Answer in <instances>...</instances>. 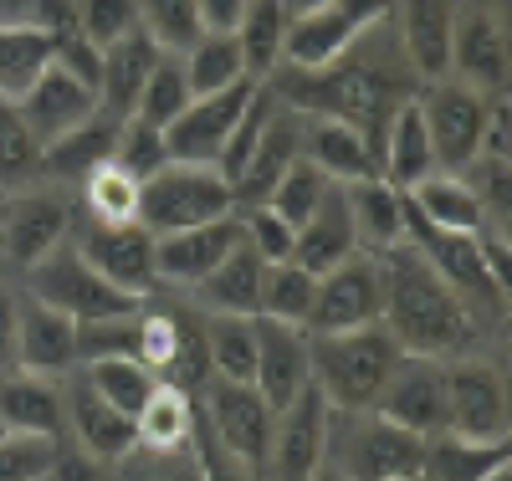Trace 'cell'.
<instances>
[{
	"label": "cell",
	"instance_id": "8",
	"mask_svg": "<svg viewBox=\"0 0 512 481\" xmlns=\"http://www.w3.org/2000/svg\"><path fill=\"white\" fill-rule=\"evenodd\" d=\"M328 446H333V405L323 400L318 384H303L292 395V405L277 410L272 425V481H313L328 466Z\"/></svg>",
	"mask_w": 512,
	"mask_h": 481
},
{
	"label": "cell",
	"instance_id": "3",
	"mask_svg": "<svg viewBox=\"0 0 512 481\" xmlns=\"http://www.w3.org/2000/svg\"><path fill=\"white\" fill-rule=\"evenodd\" d=\"M395 364H400V343L384 333V323L344 328V333H308V374L333 410H354V415L374 410Z\"/></svg>",
	"mask_w": 512,
	"mask_h": 481
},
{
	"label": "cell",
	"instance_id": "50",
	"mask_svg": "<svg viewBox=\"0 0 512 481\" xmlns=\"http://www.w3.org/2000/svg\"><path fill=\"white\" fill-rule=\"evenodd\" d=\"M52 461H57V441H47V435L0 430V481H47Z\"/></svg>",
	"mask_w": 512,
	"mask_h": 481
},
{
	"label": "cell",
	"instance_id": "60",
	"mask_svg": "<svg viewBox=\"0 0 512 481\" xmlns=\"http://www.w3.org/2000/svg\"><path fill=\"white\" fill-rule=\"evenodd\" d=\"M323 6H333V0H282L287 21H292V16H308V11H323Z\"/></svg>",
	"mask_w": 512,
	"mask_h": 481
},
{
	"label": "cell",
	"instance_id": "42",
	"mask_svg": "<svg viewBox=\"0 0 512 481\" xmlns=\"http://www.w3.org/2000/svg\"><path fill=\"white\" fill-rule=\"evenodd\" d=\"M139 180L123 164L103 159L93 174H82V195H88V215L93 226H128L139 221Z\"/></svg>",
	"mask_w": 512,
	"mask_h": 481
},
{
	"label": "cell",
	"instance_id": "27",
	"mask_svg": "<svg viewBox=\"0 0 512 481\" xmlns=\"http://www.w3.org/2000/svg\"><path fill=\"white\" fill-rule=\"evenodd\" d=\"M262 287H267V261L246 236L231 246V256L216 272H205L195 282L200 302L210 313H231V318H256L262 313Z\"/></svg>",
	"mask_w": 512,
	"mask_h": 481
},
{
	"label": "cell",
	"instance_id": "40",
	"mask_svg": "<svg viewBox=\"0 0 512 481\" xmlns=\"http://www.w3.org/2000/svg\"><path fill=\"white\" fill-rule=\"evenodd\" d=\"M241 77H251V72H246V57H241V47H236L231 31H205L195 47H190V57H185L190 98L221 93V87H231V82H241Z\"/></svg>",
	"mask_w": 512,
	"mask_h": 481
},
{
	"label": "cell",
	"instance_id": "30",
	"mask_svg": "<svg viewBox=\"0 0 512 481\" xmlns=\"http://www.w3.org/2000/svg\"><path fill=\"white\" fill-rule=\"evenodd\" d=\"M405 205L420 215L425 226H436V231H482L487 226V210L477 200V190L461 180V174H425V180L415 190H405Z\"/></svg>",
	"mask_w": 512,
	"mask_h": 481
},
{
	"label": "cell",
	"instance_id": "18",
	"mask_svg": "<svg viewBox=\"0 0 512 481\" xmlns=\"http://www.w3.org/2000/svg\"><path fill=\"white\" fill-rule=\"evenodd\" d=\"M303 384H313V374H308V333L256 313V389H262V400L272 410H282V405H292V395Z\"/></svg>",
	"mask_w": 512,
	"mask_h": 481
},
{
	"label": "cell",
	"instance_id": "41",
	"mask_svg": "<svg viewBox=\"0 0 512 481\" xmlns=\"http://www.w3.org/2000/svg\"><path fill=\"white\" fill-rule=\"evenodd\" d=\"M236 47L246 57V72H272L277 57H282V36H287V11L282 0H246V11L236 21Z\"/></svg>",
	"mask_w": 512,
	"mask_h": 481
},
{
	"label": "cell",
	"instance_id": "15",
	"mask_svg": "<svg viewBox=\"0 0 512 481\" xmlns=\"http://www.w3.org/2000/svg\"><path fill=\"white\" fill-rule=\"evenodd\" d=\"M384 308V287H379V267L369 251H354L349 261H338L333 272L318 277V302L303 333H344V328H369L379 323Z\"/></svg>",
	"mask_w": 512,
	"mask_h": 481
},
{
	"label": "cell",
	"instance_id": "45",
	"mask_svg": "<svg viewBox=\"0 0 512 481\" xmlns=\"http://www.w3.org/2000/svg\"><path fill=\"white\" fill-rule=\"evenodd\" d=\"M333 190V180H328V174L303 154V159H292L287 169H282V180L272 185V195H267V210H277L282 215V221L297 231V226H303L308 221V215L323 205V195Z\"/></svg>",
	"mask_w": 512,
	"mask_h": 481
},
{
	"label": "cell",
	"instance_id": "7",
	"mask_svg": "<svg viewBox=\"0 0 512 481\" xmlns=\"http://www.w3.org/2000/svg\"><path fill=\"white\" fill-rule=\"evenodd\" d=\"M405 236L420 241L415 251L441 272V282L466 302V308H477V302H482V308H492V313L507 308V282L492 272V261H487L477 231L472 236H466V231H436V226H425L420 215L405 205Z\"/></svg>",
	"mask_w": 512,
	"mask_h": 481
},
{
	"label": "cell",
	"instance_id": "36",
	"mask_svg": "<svg viewBox=\"0 0 512 481\" xmlns=\"http://www.w3.org/2000/svg\"><path fill=\"white\" fill-rule=\"evenodd\" d=\"M139 446H149V451H185L190 446V435H195V395L190 389H180V384H164L159 379V389L149 395V405L139 410Z\"/></svg>",
	"mask_w": 512,
	"mask_h": 481
},
{
	"label": "cell",
	"instance_id": "62",
	"mask_svg": "<svg viewBox=\"0 0 512 481\" xmlns=\"http://www.w3.org/2000/svg\"><path fill=\"white\" fill-rule=\"evenodd\" d=\"M0 215H6V200H0Z\"/></svg>",
	"mask_w": 512,
	"mask_h": 481
},
{
	"label": "cell",
	"instance_id": "38",
	"mask_svg": "<svg viewBox=\"0 0 512 481\" xmlns=\"http://www.w3.org/2000/svg\"><path fill=\"white\" fill-rule=\"evenodd\" d=\"M205 348H210V379L256 384V318L210 313V323H205Z\"/></svg>",
	"mask_w": 512,
	"mask_h": 481
},
{
	"label": "cell",
	"instance_id": "57",
	"mask_svg": "<svg viewBox=\"0 0 512 481\" xmlns=\"http://www.w3.org/2000/svg\"><path fill=\"white\" fill-rule=\"evenodd\" d=\"M47 481H103V466H98V456H88V451H67V456L57 451Z\"/></svg>",
	"mask_w": 512,
	"mask_h": 481
},
{
	"label": "cell",
	"instance_id": "25",
	"mask_svg": "<svg viewBox=\"0 0 512 481\" xmlns=\"http://www.w3.org/2000/svg\"><path fill=\"white\" fill-rule=\"evenodd\" d=\"M21 374H62L77 364V323L41 297H21Z\"/></svg>",
	"mask_w": 512,
	"mask_h": 481
},
{
	"label": "cell",
	"instance_id": "14",
	"mask_svg": "<svg viewBox=\"0 0 512 481\" xmlns=\"http://www.w3.org/2000/svg\"><path fill=\"white\" fill-rule=\"evenodd\" d=\"M420 466H425V441L374 410H364V420L349 425L344 451H338V471L349 481H415Z\"/></svg>",
	"mask_w": 512,
	"mask_h": 481
},
{
	"label": "cell",
	"instance_id": "11",
	"mask_svg": "<svg viewBox=\"0 0 512 481\" xmlns=\"http://www.w3.org/2000/svg\"><path fill=\"white\" fill-rule=\"evenodd\" d=\"M420 113H425V128H431V149H436L441 169L456 174L482 154L487 118H492L487 93H477V87H466V82H436L431 93L420 98Z\"/></svg>",
	"mask_w": 512,
	"mask_h": 481
},
{
	"label": "cell",
	"instance_id": "9",
	"mask_svg": "<svg viewBox=\"0 0 512 481\" xmlns=\"http://www.w3.org/2000/svg\"><path fill=\"white\" fill-rule=\"evenodd\" d=\"M395 0H333L323 11L292 16L287 36H282V57L287 67H328L338 57H349V47L374 26L390 16Z\"/></svg>",
	"mask_w": 512,
	"mask_h": 481
},
{
	"label": "cell",
	"instance_id": "56",
	"mask_svg": "<svg viewBox=\"0 0 512 481\" xmlns=\"http://www.w3.org/2000/svg\"><path fill=\"white\" fill-rule=\"evenodd\" d=\"M16 292L0 287V379L21 369V308Z\"/></svg>",
	"mask_w": 512,
	"mask_h": 481
},
{
	"label": "cell",
	"instance_id": "16",
	"mask_svg": "<svg viewBox=\"0 0 512 481\" xmlns=\"http://www.w3.org/2000/svg\"><path fill=\"white\" fill-rule=\"evenodd\" d=\"M241 215H221V221H205V226H185V231H169L154 236V277L159 282H185L195 287L205 272H216L221 261L231 256V246L241 241Z\"/></svg>",
	"mask_w": 512,
	"mask_h": 481
},
{
	"label": "cell",
	"instance_id": "52",
	"mask_svg": "<svg viewBox=\"0 0 512 481\" xmlns=\"http://www.w3.org/2000/svg\"><path fill=\"white\" fill-rule=\"evenodd\" d=\"M267 118H272V98H267V87H256V98H251V103H246V113L236 118L231 139H226V149H221V159H216V169H221V180H226V185H236V180H241V169H246V159H251L256 139H262Z\"/></svg>",
	"mask_w": 512,
	"mask_h": 481
},
{
	"label": "cell",
	"instance_id": "5",
	"mask_svg": "<svg viewBox=\"0 0 512 481\" xmlns=\"http://www.w3.org/2000/svg\"><path fill=\"white\" fill-rule=\"evenodd\" d=\"M236 195L221 180V169L210 164H164L154 180H144L139 190V226L154 236L185 231V226H205L231 215Z\"/></svg>",
	"mask_w": 512,
	"mask_h": 481
},
{
	"label": "cell",
	"instance_id": "43",
	"mask_svg": "<svg viewBox=\"0 0 512 481\" xmlns=\"http://www.w3.org/2000/svg\"><path fill=\"white\" fill-rule=\"evenodd\" d=\"M313 302H318V277L297 261H277L267 267V287H262V318L292 323V328H308L313 318Z\"/></svg>",
	"mask_w": 512,
	"mask_h": 481
},
{
	"label": "cell",
	"instance_id": "24",
	"mask_svg": "<svg viewBox=\"0 0 512 481\" xmlns=\"http://www.w3.org/2000/svg\"><path fill=\"white\" fill-rule=\"evenodd\" d=\"M436 149H431V128H425L420 103H395L390 123H384V144H379V180H390L400 195L415 190L425 174H436Z\"/></svg>",
	"mask_w": 512,
	"mask_h": 481
},
{
	"label": "cell",
	"instance_id": "51",
	"mask_svg": "<svg viewBox=\"0 0 512 481\" xmlns=\"http://www.w3.org/2000/svg\"><path fill=\"white\" fill-rule=\"evenodd\" d=\"M77 26L93 47H113L128 31H139V0H77Z\"/></svg>",
	"mask_w": 512,
	"mask_h": 481
},
{
	"label": "cell",
	"instance_id": "53",
	"mask_svg": "<svg viewBox=\"0 0 512 481\" xmlns=\"http://www.w3.org/2000/svg\"><path fill=\"white\" fill-rule=\"evenodd\" d=\"M241 231H246V241L262 251V261L267 267H277V261H292V226L282 221L277 210H267V205H251L246 215H241Z\"/></svg>",
	"mask_w": 512,
	"mask_h": 481
},
{
	"label": "cell",
	"instance_id": "29",
	"mask_svg": "<svg viewBox=\"0 0 512 481\" xmlns=\"http://www.w3.org/2000/svg\"><path fill=\"white\" fill-rule=\"evenodd\" d=\"M292 159H303V118L297 113H272L267 128H262V139H256V149H251V159H246V169H241V180L231 185V195L246 200V205H267L272 185L282 180V169Z\"/></svg>",
	"mask_w": 512,
	"mask_h": 481
},
{
	"label": "cell",
	"instance_id": "58",
	"mask_svg": "<svg viewBox=\"0 0 512 481\" xmlns=\"http://www.w3.org/2000/svg\"><path fill=\"white\" fill-rule=\"evenodd\" d=\"M195 11H200V26L205 31H236L246 0H195Z\"/></svg>",
	"mask_w": 512,
	"mask_h": 481
},
{
	"label": "cell",
	"instance_id": "47",
	"mask_svg": "<svg viewBox=\"0 0 512 481\" xmlns=\"http://www.w3.org/2000/svg\"><path fill=\"white\" fill-rule=\"evenodd\" d=\"M139 21H144V31L159 41L164 52H190L195 41L205 36L195 0H139Z\"/></svg>",
	"mask_w": 512,
	"mask_h": 481
},
{
	"label": "cell",
	"instance_id": "48",
	"mask_svg": "<svg viewBox=\"0 0 512 481\" xmlns=\"http://www.w3.org/2000/svg\"><path fill=\"white\" fill-rule=\"evenodd\" d=\"M185 103H190V82H185V67L180 62H169V57H159V67L149 72V82H144V93H139V108H134V118H144V123H175L180 113H185Z\"/></svg>",
	"mask_w": 512,
	"mask_h": 481
},
{
	"label": "cell",
	"instance_id": "63",
	"mask_svg": "<svg viewBox=\"0 0 512 481\" xmlns=\"http://www.w3.org/2000/svg\"><path fill=\"white\" fill-rule=\"evenodd\" d=\"M415 481H420V476H415Z\"/></svg>",
	"mask_w": 512,
	"mask_h": 481
},
{
	"label": "cell",
	"instance_id": "39",
	"mask_svg": "<svg viewBox=\"0 0 512 481\" xmlns=\"http://www.w3.org/2000/svg\"><path fill=\"white\" fill-rule=\"evenodd\" d=\"M82 379H88L98 395L128 420H139V410L159 389V374L144 369L139 359H93V364H82Z\"/></svg>",
	"mask_w": 512,
	"mask_h": 481
},
{
	"label": "cell",
	"instance_id": "26",
	"mask_svg": "<svg viewBox=\"0 0 512 481\" xmlns=\"http://www.w3.org/2000/svg\"><path fill=\"white\" fill-rule=\"evenodd\" d=\"M451 0H400V47L425 82H446L451 72Z\"/></svg>",
	"mask_w": 512,
	"mask_h": 481
},
{
	"label": "cell",
	"instance_id": "10",
	"mask_svg": "<svg viewBox=\"0 0 512 481\" xmlns=\"http://www.w3.org/2000/svg\"><path fill=\"white\" fill-rule=\"evenodd\" d=\"M256 77H241L231 87H221V93H200L185 103V113L175 123H164V144H169V159L175 164H210L216 169L226 139H231V128L236 118L246 113V103L256 98Z\"/></svg>",
	"mask_w": 512,
	"mask_h": 481
},
{
	"label": "cell",
	"instance_id": "46",
	"mask_svg": "<svg viewBox=\"0 0 512 481\" xmlns=\"http://www.w3.org/2000/svg\"><path fill=\"white\" fill-rule=\"evenodd\" d=\"M113 164H123L139 185L154 180L164 164H175V159H169V144H164V128L144 123V118H123L118 139H113Z\"/></svg>",
	"mask_w": 512,
	"mask_h": 481
},
{
	"label": "cell",
	"instance_id": "37",
	"mask_svg": "<svg viewBox=\"0 0 512 481\" xmlns=\"http://www.w3.org/2000/svg\"><path fill=\"white\" fill-rule=\"evenodd\" d=\"M52 62V36L36 21H0V98H21Z\"/></svg>",
	"mask_w": 512,
	"mask_h": 481
},
{
	"label": "cell",
	"instance_id": "4",
	"mask_svg": "<svg viewBox=\"0 0 512 481\" xmlns=\"http://www.w3.org/2000/svg\"><path fill=\"white\" fill-rule=\"evenodd\" d=\"M31 272V297L52 302V308H62L72 323H103V318H128V313H144V297L128 292L118 282H108L88 256H82V246L62 241L52 246L47 256L36 261Z\"/></svg>",
	"mask_w": 512,
	"mask_h": 481
},
{
	"label": "cell",
	"instance_id": "61",
	"mask_svg": "<svg viewBox=\"0 0 512 481\" xmlns=\"http://www.w3.org/2000/svg\"><path fill=\"white\" fill-rule=\"evenodd\" d=\"M313 481H349V476H344V471H338V466H323V471H318Z\"/></svg>",
	"mask_w": 512,
	"mask_h": 481
},
{
	"label": "cell",
	"instance_id": "55",
	"mask_svg": "<svg viewBox=\"0 0 512 481\" xmlns=\"http://www.w3.org/2000/svg\"><path fill=\"white\" fill-rule=\"evenodd\" d=\"M190 441L200 446V481H251V471L216 441V435L205 430V420H200V410H195V435Z\"/></svg>",
	"mask_w": 512,
	"mask_h": 481
},
{
	"label": "cell",
	"instance_id": "49",
	"mask_svg": "<svg viewBox=\"0 0 512 481\" xmlns=\"http://www.w3.org/2000/svg\"><path fill=\"white\" fill-rule=\"evenodd\" d=\"M139 318H103V323H77V364L93 359H139Z\"/></svg>",
	"mask_w": 512,
	"mask_h": 481
},
{
	"label": "cell",
	"instance_id": "23",
	"mask_svg": "<svg viewBox=\"0 0 512 481\" xmlns=\"http://www.w3.org/2000/svg\"><path fill=\"white\" fill-rule=\"evenodd\" d=\"M82 256H88L108 282L139 292V297L159 282L154 277V231H144L139 221H128V226H93L88 241H82Z\"/></svg>",
	"mask_w": 512,
	"mask_h": 481
},
{
	"label": "cell",
	"instance_id": "33",
	"mask_svg": "<svg viewBox=\"0 0 512 481\" xmlns=\"http://www.w3.org/2000/svg\"><path fill=\"white\" fill-rule=\"evenodd\" d=\"M308 159L328 174L333 185H359V180H374V174H379L374 144L359 134V128L333 123V118H323L308 134Z\"/></svg>",
	"mask_w": 512,
	"mask_h": 481
},
{
	"label": "cell",
	"instance_id": "19",
	"mask_svg": "<svg viewBox=\"0 0 512 481\" xmlns=\"http://www.w3.org/2000/svg\"><path fill=\"white\" fill-rule=\"evenodd\" d=\"M67 226H72V215H67V205L57 195L21 190L6 205V215H0V246H6V256L16 261V267H36L52 246L67 241Z\"/></svg>",
	"mask_w": 512,
	"mask_h": 481
},
{
	"label": "cell",
	"instance_id": "12",
	"mask_svg": "<svg viewBox=\"0 0 512 481\" xmlns=\"http://www.w3.org/2000/svg\"><path fill=\"white\" fill-rule=\"evenodd\" d=\"M446 430L461 441H507L512 410H507V384L482 359H456L446 364Z\"/></svg>",
	"mask_w": 512,
	"mask_h": 481
},
{
	"label": "cell",
	"instance_id": "35",
	"mask_svg": "<svg viewBox=\"0 0 512 481\" xmlns=\"http://www.w3.org/2000/svg\"><path fill=\"white\" fill-rule=\"evenodd\" d=\"M118 123L123 118L103 123V108H98L88 123H77V128H67V134L47 139L41 144V174H93L103 159H113Z\"/></svg>",
	"mask_w": 512,
	"mask_h": 481
},
{
	"label": "cell",
	"instance_id": "20",
	"mask_svg": "<svg viewBox=\"0 0 512 481\" xmlns=\"http://www.w3.org/2000/svg\"><path fill=\"white\" fill-rule=\"evenodd\" d=\"M451 72L487 98H502L507 87V41L487 11H461L451 26Z\"/></svg>",
	"mask_w": 512,
	"mask_h": 481
},
{
	"label": "cell",
	"instance_id": "2",
	"mask_svg": "<svg viewBox=\"0 0 512 481\" xmlns=\"http://www.w3.org/2000/svg\"><path fill=\"white\" fill-rule=\"evenodd\" d=\"M277 98L292 108V113H308V118H333V123H349L374 144H384V123L395 113V93L374 67L364 62H349L338 57L328 67H287L277 72Z\"/></svg>",
	"mask_w": 512,
	"mask_h": 481
},
{
	"label": "cell",
	"instance_id": "59",
	"mask_svg": "<svg viewBox=\"0 0 512 481\" xmlns=\"http://www.w3.org/2000/svg\"><path fill=\"white\" fill-rule=\"evenodd\" d=\"M36 0H0V21H31Z\"/></svg>",
	"mask_w": 512,
	"mask_h": 481
},
{
	"label": "cell",
	"instance_id": "22",
	"mask_svg": "<svg viewBox=\"0 0 512 481\" xmlns=\"http://www.w3.org/2000/svg\"><path fill=\"white\" fill-rule=\"evenodd\" d=\"M354 251H359V236H354L349 195H344V185H333V190L323 195V205L308 215L303 226H297V236H292V261H297V267H308L313 277H323V272L338 267V261H349Z\"/></svg>",
	"mask_w": 512,
	"mask_h": 481
},
{
	"label": "cell",
	"instance_id": "32",
	"mask_svg": "<svg viewBox=\"0 0 512 481\" xmlns=\"http://www.w3.org/2000/svg\"><path fill=\"white\" fill-rule=\"evenodd\" d=\"M344 195H349L359 251H384V246L405 241V195L390 180H379V174H374V180L344 185Z\"/></svg>",
	"mask_w": 512,
	"mask_h": 481
},
{
	"label": "cell",
	"instance_id": "17",
	"mask_svg": "<svg viewBox=\"0 0 512 481\" xmlns=\"http://www.w3.org/2000/svg\"><path fill=\"white\" fill-rule=\"evenodd\" d=\"M16 108H21V118H26L31 134L47 144V139L67 134V128L88 123V118L98 113V87H88L82 77H72L67 67L47 62V67H41V77L16 98Z\"/></svg>",
	"mask_w": 512,
	"mask_h": 481
},
{
	"label": "cell",
	"instance_id": "13",
	"mask_svg": "<svg viewBox=\"0 0 512 481\" xmlns=\"http://www.w3.org/2000/svg\"><path fill=\"white\" fill-rule=\"evenodd\" d=\"M374 415L420 435V441L441 435L446 430V364L420 359V354H400V364L390 369V379H384L379 400H374Z\"/></svg>",
	"mask_w": 512,
	"mask_h": 481
},
{
	"label": "cell",
	"instance_id": "34",
	"mask_svg": "<svg viewBox=\"0 0 512 481\" xmlns=\"http://www.w3.org/2000/svg\"><path fill=\"white\" fill-rule=\"evenodd\" d=\"M497 466H507V441H461L441 430L425 441L420 481H487Z\"/></svg>",
	"mask_w": 512,
	"mask_h": 481
},
{
	"label": "cell",
	"instance_id": "28",
	"mask_svg": "<svg viewBox=\"0 0 512 481\" xmlns=\"http://www.w3.org/2000/svg\"><path fill=\"white\" fill-rule=\"evenodd\" d=\"M67 415H72L77 441H82V451H88V456H98V461H123V456L139 451V425L128 420V415H118L88 379L72 384Z\"/></svg>",
	"mask_w": 512,
	"mask_h": 481
},
{
	"label": "cell",
	"instance_id": "44",
	"mask_svg": "<svg viewBox=\"0 0 512 481\" xmlns=\"http://www.w3.org/2000/svg\"><path fill=\"white\" fill-rule=\"evenodd\" d=\"M41 174V139L26 128L21 108L0 98V190H26Z\"/></svg>",
	"mask_w": 512,
	"mask_h": 481
},
{
	"label": "cell",
	"instance_id": "54",
	"mask_svg": "<svg viewBox=\"0 0 512 481\" xmlns=\"http://www.w3.org/2000/svg\"><path fill=\"white\" fill-rule=\"evenodd\" d=\"M472 190H477V200H482V210L492 215L497 226H507V215H512V180H507V159H497V154H477L472 159Z\"/></svg>",
	"mask_w": 512,
	"mask_h": 481
},
{
	"label": "cell",
	"instance_id": "1",
	"mask_svg": "<svg viewBox=\"0 0 512 481\" xmlns=\"http://www.w3.org/2000/svg\"><path fill=\"white\" fill-rule=\"evenodd\" d=\"M374 256H379L374 267H379V287H384L379 323L400 343V354L446 359V354L472 343L477 313L441 282V272L415 246L400 241V246H384Z\"/></svg>",
	"mask_w": 512,
	"mask_h": 481
},
{
	"label": "cell",
	"instance_id": "21",
	"mask_svg": "<svg viewBox=\"0 0 512 481\" xmlns=\"http://www.w3.org/2000/svg\"><path fill=\"white\" fill-rule=\"evenodd\" d=\"M164 47L139 26L128 31L123 41H113V47H103V72H98V108H108V118H134L139 108V93L149 72L159 67Z\"/></svg>",
	"mask_w": 512,
	"mask_h": 481
},
{
	"label": "cell",
	"instance_id": "6",
	"mask_svg": "<svg viewBox=\"0 0 512 481\" xmlns=\"http://www.w3.org/2000/svg\"><path fill=\"white\" fill-rule=\"evenodd\" d=\"M195 410H200L205 430L216 435V441H221L251 476L267 471L277 410L262 400V389H256V384H236V379H205L200 395H195Z\"/></svg>",
	"mask_w": 512,
	"mask_h": 481
},
{
	"label": "cell",
	"instance_id": "31",
	"mask_svg": "<svg viewBox=\"0 0 512 481\" xmlns=\"http://www.w3.org/2000/svg\"><path fill=\"white\" fill-rule=\"evenodd\" d=\"M0 430L16 435H62V395L47 384V374H6L0 379Z\"/></svg>",
	"mask_w": 512,
	"mask_h": 481
}]
</instances>
